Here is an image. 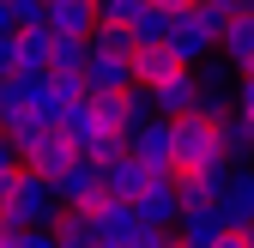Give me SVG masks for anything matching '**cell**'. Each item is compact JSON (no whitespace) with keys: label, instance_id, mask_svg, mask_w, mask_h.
I'll use <instances>...</instances> for the list:
<instances>
[{"label":"cell","instance_id":"4","mask_svg":"<svg viewBox=\"0 0 254 248\" xmlns=\"http://www.w3.org/2000/svg\"><path fill=\"white\" fill-rule=\"evenodd\" d=\"M55 188H49V176H37V170H12V188H6V206H0V218L6 224H49L55 218Z\"/></svg>","mask_w":254,"mask_h":248},{"label":"cell","instance_id":"5","mask_svg":"<svg viewBox=\"0 0 254 248\" xmlns=\"http://www.w3.org/2000/svg\"><path fill=\"white\" fill-rule=\"evenodd\" d=\"M49 188H55V206H97L103 200V164L73 151V158L49 176Z\"/></svg>","mask_w":254,"mask_h":248},{"label":"cell","instance_id":"15","mask_svg":"<svg viewBox=\"0 0 254 248\" xmlns=\"http://www.w3.org/2000/svg\"><path fill=\"white\" fill-rule=\"evenodd\" d=\"M12 67L49 73V24H12Z\"/></svg>","mask_w":254,"mask_h":248},{"label":"cell","instance_id":"8","mask_svg":"<svg viewBox=\"0 0 254 248\" xmlns=\"http://www.w3.org/2000/svg\"><path fill=\"white\" fill-rule=\"evenodd\" d=\"M127 206H133L145 224L170 230V224H176V212H182V200H176V176H170V170H164V176H145L139 188L127 194Z\"/></svg>","mask_w":254,"mask_h":248},{"label":"cell","instance_id":"20","mask_svg":"<svg viewBox=\"0 0 254 248\" xmlns=\"http://www.w3.org/2000/svg\"><path fill=\"white\" fill-rule=\"evenodd\" d=\"M12 24H43V0H6Z\"/></svg>","mask_w":254,"mask_h":248},{"label":"cell","instance_id":"24","mask_svg":"<svg viewBox=\"0 0 254 248\" xmlns=\"http://www.w3.org/2000/svg\"><path fill=\"white\" fill-rule=\"evenodd\" d=\"M0 30H12V12H6V0H0Z\"/></svg>","mask_w":254,"mask_h":248},{"label":"cell","instance_id":"12","mask_svg":"<svg viewBox=\"0 0 254 248\" xmlns=\"http://www.w3.org/2000/svg\"><path fill=\"white\" fill-rule=\"evenodd\" d=\"M43 24L49 37H91L97 12H91V0H43Z\"/></svg>","mask_w":254,"mask_h":248},{"label":"cell","instance_id":"16","mask_svg":"<svg viewBox=\"0 0 254 248\" xmlns=\"http://www.w3.org/2000/svg\"><path fill=\"white\" fill-rule=\"evenodd\" d=\"M164 30H170V6H157V0H139L133 18H127V37H133V43H164Z\"/></svg>","mask_w":254,"mask_h":248},{"label":"cell","instance_id":"21","mask_svg":"<svg viewBox=\"0 0 254 248\" xmlns=\"http://www.w3.org/2000/svg\"><path fill=\"white\" fill-rule=\"evenodd\" d=\"M12 170H18V151H12L6 133H0V182H12Z\"/></svg>","mask_w":254,"mask_h":248},{"label":"cell","instance_id":"1","mask_svg":"<svg viewBox=\"0 0 254 248\" xmlns=\"http://www.w3.org/2000/svg\"><path fill=\"white\" fill-rule=\"evenodd\" d=\"M91 218H97V248H170L176 242V230H157V224H145L127 200H115V194H103L97 206H91Z\"/></svg>","mask_w":254,"mask_h":248},{"label":"cell","instance_id":"25","mask_svg":"<svg viewBox=\"0 0 254 248\" xmlns=\"http://www.w3.org/2000/svg\"><path fill=\"white\" fill-rule=\"evenodd\" d=\"M248 67H254V61H248Z\"/></svg>","mask_w":254,"mask_h":248},{"label":"cell","instance_id":"19","mask_svg":"<svg viewBox=\"0 0 254 248\" xmlns=\"http://www.w3.org/2000/svg\"><path fill=\"white\" fill-rule=\"evenodd\" d=\"M133 6H139V0H91V12H97L103 24H127V18H133Z\"/></svg>","mask_w":254,"mask_h":248},{"label":"cell","instance_id":"6","mask_svg":"<svg viewBox=\"0 0 254 248\" xmlns=\"http://www.w3.org/2000/svg\"><path fill=\"white\" fill-rule=\"evenodd\" d=\"M0 97H6L12 109H24V115H37V121H55V109H61L49 73H24V67H6V73H0Z\"/></svg>","mask_w":254,"mask_h":248},{"label":"cell","instance_id":"22","mask_svg":"<svg viewBox=\"0 0 254 248\" xmlns=\"http://www.w3.org/2000/svg\"><path fill=\"white\" fill-rule=\"evenodd\" d=\"M12 67V30H0V73Z\"/></svg>","mask_w":254,"mask_h":248},{"label":"cell","instance_id":"3","mask_svg":"<svg viewBox=\"0 0 254 248\" xmlns=\"http://www.w3.org/2000/svg\"><path fill=\"white\" fill-rule=\"evenodd\" d=\"M218 164V121L182 109L170 115V176H188V170H206Z\"/></svg>","mask_w":254,"mask_h":248},{"label":"cell","instance_id":"7","mask_svg":"<svg viewBox=\"0 0 254 248\" xmlns=\"http://www.w3.org/2000/svg\"><path fill=\"white\" fill-rule=\"evenodd\" d=\"M170 230H176V242H188V248H224L230 218H224V206H218V200H194V206L176 212Z\"/></svg>","mask_w":254,"mask_h":248},{"label":"cell","instance_id":"17","mask_svg":"<svg viewBox=\"0 0 254 248\" xmlns=\"http://www.w3.org/2000/svg\"><path fill=\"white\" fill-rule=\"evenodd\" d=\"M85 55H91V37H49V73L85 67Z\"/></svg>","mask_w":254,"mask_h":248},{"label":"cell","instance_id":"10","mask_svg":"<svg viewBox=\"0 0 254 248\" xmlns=\"http://www.w3.org/2000/svg\"><path fill=\"white\" fill-rule=\"evenodd\" d=\"M121 85H133L127 49H97L91 43V55H85V91H121Z\"/></svg>","mask_w":254,"mask_h":248},{"label":"cell","instance_id":"11","mask_svg":"<svg viewBox=\"0 0 254 248\" xmlns=\"http://www.w3.org/2000/svg\"><path fill=\"white\" fill-rule=\"evenodd\" d=\"M218 206H224V218H230V224H254V158H248V164H230Z\"/></svg>","mask_w":254,"mask_h":248},{"label":"cell","instance_id":"23","mask_svg":"<svg viewBox=\"0 0 254 248\" xmlns=\"http://www.w3.org/2000/svg\"><path fill=\"white\" fill-rule=\"evenodd\" d=\"M218 12H254V0H212Z\"/></svg>","mask_w":254,"mask_h":248},{"label":"cell","instance_id":"9","mask_svg":"<svg viewBox=\"0 0 254 248\" xmlns=\"http://www.w3.org/2000/svg\"><path fill=\"white\" fill-rule=\"evenodd\" d=\"M218 158H224V164H248L254 158V115L236 109V103L218 115Z\"/></svg>","mask_w":254,"mask_h":248},{"label":"cell","instance_id":"18","mask_svg":"<svg viewBox=\"0 0 254 248\" xmlns=\"http://www.w3.org/2000/svg\"><path fill=\"white\" fill-rule=\"evenodd\" d=\"M224 109H230V85H212V79H200V91H194V115L218 121Z\"/></svg>","mask_w":254,"mask_h":248},{"label":"cell","instance_id":"2","mask_svg":"<svg viewBox=\"0 0 254 248\" xmlns=\"http://www.w3.org/2000/svg\"><path fill=\"white\" fill-rule=\"evenodd\" d=\"M218 24H224V12H218L212 0H188V6L170 12L164 43H170V55L182 61V67H194V61H206L218 49Z\"/></svg>","mask_w":254,"mask_h":248},{"label":"cell","instance_id":"14","mask_svg":"<svg viewBox=\"0 0 254 248\" xmlns=\"http://www.w3.org/2000/svg\"><path fill=\"white\" fill-rule=\"evenodd\" d=\"M145 176H164V170H145V164L133 158V151L121 145L115 158H103V194H115V200H127V194H133V188H139Z\"/></svg>","mask_w":254,"mask_h":248},{"label":"cell","instance_id":"13","mask_svg":"<svg viewBox=\"0 0 254 248\" xmlns=\"http://www.w3.org/2000/svg\"><path fill=\"white\" fill-rule=\"evenodd\" d=\"M218 55H224L230 67H248L254 61V12H224V24H218Z\"/></svg>","mask_w":254,"mask_h":248}]
</instances>
